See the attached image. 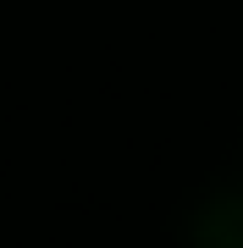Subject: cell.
<instances>
[{
  "label": "cell",
  "instance_id": "obj_1",
  "mask_svg": "<svg viewBox=\"0 0 243 248\" xmlns=\"http://www.w3.org/2000/svg\"><path fill=\"white\" fill-rule=\"evenodd\" d=\"M182 243L188 248H243V182L210 187V193L188 210Z\"/></svg>",
  "mask_w": 243,
  "mask_h": 248
}]
</instances>
